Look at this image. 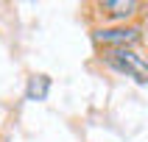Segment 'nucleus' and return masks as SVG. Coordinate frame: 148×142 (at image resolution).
I'll return each mask as SVG.
<instances>
[{"label":"nucleus","mask_w":148,"mask_h":142,"mask_svg":"<svg viewBox=\"0 0 148 142\" xmlns=\"http://www.w3.org/2000/svg\"><path fill=\"white\" fill-rule=\"evenodd\" d=\"M109 64L115 67V70H120V73L137 78V81H148V61L140 56V53L129 50V48L112 50V53H109Z\"/></svg>","instance_id":"1"},{"label":"nucleus","mask_w":148,"mask_h":142,"mask_svg":"<svg viewBox=\"0 0 148 142\" xmlns=\"http://www.w3.org/2000/svg\"><path fill=\"white\" fill-rule=\"evenodd\" d=\"M50 89V78L48 75H34L28 81V100H45Z\"/></svg>","instance_id":"4"},{"label":"nucleus","mask_w":148,"mask_h":142,"mask_svg":"<svg viewBox=\"0 0 148 142\" xmlns=\"http://www.w3.org/2000/svg\"><path fill=\"white\" fill-rule=\"evenodd\" d=\"M101 8H106L117 20H126V17H132L140 8V3H134V0H106V3H101Z\"/></svg>","instance_id":"3"},{"label":"nucleus","mask_w":148,"mask_h":142,"mask_svg":"<svg viewBox=\"0 0 148 142\" xmlns=\"http://www.w3.org/2000/svg\"><path fill=\"white\" fill-rule=\"evenodd\" d=\"M95 39L103 42V45H117V48H126V45H134L140 39V31L137 28H115V31H95Z\"/></svg>","instance_id":"2"}]
</instances>
